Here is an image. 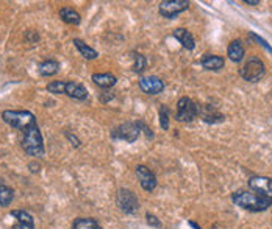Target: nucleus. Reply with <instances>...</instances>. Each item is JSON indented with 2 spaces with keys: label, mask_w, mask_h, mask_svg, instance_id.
<instances>
[{
  "label": "nucleus",
  "mask_w": 272,
  "mask_h": 229,
  "mask_svg": "<svg viewBox=\"0 0 272 229\" xmlns=\"http://www.w3.org/2000/svg\"><path fill=\"white\" fill-rule=\"evenodd\" d=\"M200 64L203 69H207V71H221L222 67H224V58L222 56H218V55H211V53H207L203 55L202 59H200Z\"/></svg>",
  "instance_id": "4468645a"
},
{
  "label": "nucleus",
  "mask_w": 272,
  "mask_h": 229,
  "mask_svg": "<svg viewBox=\"0 0 272 229\" xmlns=\"http://www.w3.org/2000/svg\"><path fill=\"white\" fill-rule=\"evenodd\" d=\"M136 176L139 179V184L141 187L144 189L145 192H152L155 191V187H157L158 181H157V176L153 175L152 170H149L145 165H138L136 167Z\"/></svg>",
  "instance_id": "9d476101"
},
{
  "label": "nucleus",
  "mask_w": 272,
  "mask_h": 229,
  "mask_svg": "<svg viewBox=\"0 0 272 229\" xmlns=\"http://www.w3.org/2000/svg\"><path fill=\"white\" fill-rule=\"evenodd\" d=\"M199 109L197 105L194 103L191 98L181 97L177 103V113H176V120L179 122H192L197 117Z\"/></svg>",
  "instance_id": "39448f33"
},
{
  "label": "nucleus",
  "mask_w": 272,
  "mask_h": 229,
  "mask_svg": "<svg viewBox=\"0 0 272 229\" xmlns=\"http://www.w3.org/2000/svg\"><path fill=\"white\" fill-rule=\"evenodd\" d=\"M72 44L79 48V52L82 53V56L83 58H86V59H95L97 56H99V53H97L92 47H90V45H86L82 39H74L72 41Z\"/></svg>",
  "instance_id": "aec40b11"
},
{
  "label": "nucleus",
  "mask_w": 272,
  "mask_h": 229,
  "mask_svg": "<svg viewBox=\"0 0 272 229\" xmlns=\"http://www.w3.org/2000/svg\"><path fill=\"white\" fill-rule=\"evenodd\" d=\"M189 8L188 0H164L160 3L158 11L163 17L166 19H176L180 13L186 11Z\"/></svg>",
  "instance_id": "0eeeda50"
},
{
  "label": "nucleus",
  "mask_w": 272,
  "mask_h": 229,
  "mask_svg": "<svg viewBox=\"0 0 272 229\" xmlns=\"http://www.w3.org/2000/svg\"><path fill=\"white\" fill-rule=\"evenodd\" d=\"M145 66H147V59H145V56L141 55V53H136V55H135V66H133V71H135L136 74H142L144 69H145Z\"/></svg>",
  "instance_id": "393cba45"
},
{
  "label": "nucleus",
  "mask_w": 272,
  "mask_h": 229,
  "mask_svg": "<svg viewBox=\"0 0 272 229\" xmlns=\"http://www.w3.org/2000/svg\"><path fill=\"white\" fill-rule=\"evenodd\" d=\"M233 203L236 206L246 209V211L250 212H261V211H266L269 206H272V200L269 198L263 196V195H258L254 191H238L233 193L231 196Z\"/></svg>",
  "instance_id": "f257e3e1"
},
{
  "label": "nucleus",
  "mask_w": 272,
  "mask_h": 229,
  "mask_svg": "<svg viewBox=\"0 0 272 229\" xmlns=\"http://www.w3.org/2000/svg\"><path fill=\"white\" fill-rule=\"evenodd\" d=\"M66 95H69L71 98H75V100H86L88 98V91L79 83L74 81H66Z\"/></svg>",
  "instance_id": "2eb2a0df"
},
{
  "label": "nucleus",
  "mask_w": 272,
  "mask_h": 229,
  "mask_svg": "<svg viewBox=\"0 0 272 229\" xmlns=\"http://www.w3.org/2000/svg\"><path fill=\"white\" fill-rule=\"evenodd\" d=\"M213 229H224V228H221L219 225H215V226H213Z\"/></svg>",
  "instance_id": "7c9ffc66"
},
{
  "label": "nucleus",
  "mask_w": 272,
  "mask_h": 229,
  "mask_svg": "<svg viewBox=\"0 0 272 229\" xmlns=\"http://www.w3.org/2000/svg\"><path fill=\"white\" fill-rule=\"evenodd\" d=\"M92 81L102 89H108V87H113L116 84L118 78H116L113 74H94Z\"/></svg>",
  "instance_id": "a211bd4d"
},
{
  "label": "nucleus",
  "mask_w": 272,
  "mask_h": 229,
  "mask_svg": "<svg viewBox=\"0 0 272 229\" xmlns=\"http://www.w3.org/2000/svg\"><path fill=\"white\" fill-rule=\"evenodd\" d=\"M13 198H14V192L11 187H8L5 184L0 186V206L2 207L9 206L13 201Z\"/></svg>",
  "instance_id": "5701e85b"
},
{
  "label": "nucleus",
  "mask_w": 272,
  "mask_h": 229,
  "mask_svg": "<svg viewBox=\"0 0 272 229\" xmlns=\"http://www.w3.org/2000/svg\"><path fill=\"white\" fill-rule=\"evenodd\" d=\"M265 72H266L265 63L261 61L260 58L252 56V58H249V61L244 64V67L241 69V76L244 78L246 81L257 83L265 76Z\"/></svg>",
  "instance_id": "20e7f679"
},
{
  "label": "nucleus",
  "mask_w": 272,
  "mask_h": 229,
  "mask_svg": "<svg viewBox=\"0 0 272 229\" xmlns=\"http://www.w3.org/2000/svg\"><path fill=\"white\" fill-rule=\"evenodd\" d=\"M11 217L14 218V229H35V220L33 217L27 211L21 209H14L11 211Z\"/></svg>",
  "instance_id": "f8f14e48"
},
{
  "label": "nucleus",
  "mask_w": 272,
  "mask_h": 229,
  "mask_svg": "<svg viewBox=\"0 0 272 229\" xmlns=\"http://www.w3.org/2000/svg\"><path fill=\"white\" fill-rule=\"evenodd\" d=\"M72 229H102L94 218H77L72 223Z\"/></svg>",
  "instance_id": "412c9836"
},
{
  "label": "nucleus",
  "mask_w": 272,
  "mask_h": 229,
  "mask_svg": "<svg viewBox=\"0 0 272 229\" xmlns=\"http://www.w3.org/2000/svg\"><path fill=\"white\" fill-rule=\"evenodd\" d=\"M249 189L272 200V179L268 176H252L249 179Z\"/></svg>",
  "instance_id": "1a4fd4ad"
},
{
  "label": "nucleus",
  "mask_w": 272,
  "mask_h": 229,
  "mask_svg": "<svg viewBox=\"0 0 272 229\" xmlns=\"http://www.w3.org/2000/svg\"><path fill=\"white\" fill-rule=\"evenodd\" d=\"M139 128H141L139 126V122L138 123H132V122L122 123L118 128H114V131L111 133V137L132 144V142H135L136 139L139 137V131H141Z\"/></svg>",
  "instance_id": "6e6552de"
},
{
  "label": "nucleus",
  "mask_w": 272,
  "mask_h": 229,
  "mask_svg": "<svg viewBox=\"0 0 272 229\" xmlns=\"http://www.w3.org/2000/svg\"><path fill=\"white\" fill-rule=\"evenodd\" d=\"M249 36H250V38H254V39H255V41H258V42H260V44H261V45H263V47H265V48H266V50H269V52H271V53H272V48H271V47H269V44H268V42H266V41H265V39H261V38H260V36H257V35H254V33H250V35H249Z\"/></svg>",
  "instance_id": "cd10ccee"
},
{
  "label": "nucleus",
  "mask_w": 272,
  "mask_h": 229,
  "mask_svg": "<svg viewBox=\"0 0 272 229\" xmlns=\"http://www.w3.org/2000/svg\"><path fill=\"white\" fill-rule=\"evenodd\" d=\"M58 71H60V64H58L56 61H53V59H48V61H44L41 66H40V74L43 76H52L55 75Z\"/></svg>",
  "instance_id": "4be33fe9"
},
{
  "label": "nucleus",
  "mask_w": 272,
  "mask_h": 229,
  "mask_svg": "<svg viewBox=\"0 0 272 229\" xmlns=\"http://www.w3.org/2000/svg\"><path fill=\"white\" fill-rule=\"evenodd\" d=\"M116 201L122 212L125 214H135L139 209V201L136 195L130 191V189H119L118 195H116Z\"/></svg>",
  "instance_id": "423d86ee"
},
{
  "label": "nucleus",
  "mask_w": 272,
  "mask_h": 229,
  "mask_svg": "<svg viewBox=\"0 0 272 229\" xmlns=\"http://www.w3.org/2000/svg\"><path fill=\"white\" fill-rule=\"evenodd\" d=\"M47 91L50 94H64L66 91V81H52L47 84Z\"/></svg>",
  "instance_id": "a878e982"
},
{
  "label": "nucleus",
  "mask_w": 272,
  "mask_h": 229,
  "mask_svg": "<svg viewBox=\"0 0 272 229\" xmlns=\"http://www.w3.org/2000/svg\"><path fill=\"white\" fill-rule=\"evenodd\" d=\"M66 136H67V139H69V141L72 142V145H75V147H80V141H79V139H77L75 136H72L71 133H66Z\"/></svg>",
  "instance_id": "c85d7f7f"
},
{
  "label": "nucleus",
  "mask_w": 272,
  "mask_h": 229,
  "mask_svg": "<svg viewBox=\"0 0 272 229\" xmlns=\"http://www.w3.org/2000/svg\"><path fill=\"white\" fill-rule=\"evenodd\" d=\"M199 109V114L202 115V120L207 122V123H221L226 120V117L222 115L218 109H215L210 105H202V106H197Z\"/></svg>",
  "instance_id": "ddd939ff"
},
{
  "label": "nucleus",
  "mask_w": 272,
  "mask_h": 229,
  "mask_svg": "<svg viewBox=\"0 0 272 229\" xmlns=\"http://www.w3.org/2000/svg\"><path fill=\"white\" fill-rule=\"evenodd\" d=\"M145 218H147V223L150 226H155V228H161V222L158 220V217L157 215H153V214H147L145 215Z\"/></svg>",
  "instance_id": "bb28decb"
},
{
  "label": "nucleus",
  "mask_w": 272,
  "mask_h": 229,
  "mask_svg": "<svg viewBox=\"0 0 272 229\" xmlns=\"http://www.w3.org/2000/svg\"><path fill=\"white\" fill-rule=\"evenodd\" d=\"M246 5H260V0H244Z\"/></svg>",
  "instance_id": "c756f323"
},
{
  "label": "nucleus",
  "mask_w": 272,
  "mask_h": 229,
  "mask_svg": "<svg viewBox=\"0 0 272 229\" xmlns=\"http://www.w3.org/2000/svg\"><path fill=\"white\" fill-rule=\"evenodd\" d=\"M22 148L28 156L33 157H43L45 150H44V139L40 131L38 125L28 126L24 129V139H22Z\"/></svg>",
  "instance_id": "f03ea898"
},
{
  "label": "nucleus",
  "mask_w": 272,
  "mask_h": 229,
  "mask_svg": "<svg viewBox=\"0 0 272 229\" xmlns=\"http://www.w3.org/2000/svg\"><path fill=\"white\" fill-rule=\"evenodd\" d=\"M227 55L233 63H241L242 61V58H244V47H242V42L239 41V39L230 42Z\"/></svg>",
  "instance_id": "f3484780"
},
{
  "label": "nucleus",
  "mask_w": 272,
  "mask_h": 229,
  "mask_svg": "<svg viewBox=\"0 0 272 229\" xmlns=\"http://www.w3.org/2000/svg\"><path fill=\"white\" fill-rule=\"evenodd\" d=\"M169 117H171V111L168 106H161L160 108V125L161 128L166 131V129H169Z\"/></svg>",
  "instance_id": "b1692460"
},
{
  "label": "nucleus",
  "mask_w": 272,
  "mask_h": 229,
  "mask_svg": "<svg viewBox=\"0 0 272 229\" xmlns=\"http://www.w3.org/2000/svg\"><path fill=\"white\" fill-rule=\"evenodd\" d=\"M3 122L13 128L27 129L28 126L36 125V117L30 111H3Z\"/></svg>",
  "instance_id": "7ed1b4c3"
},
{
  "label": "nucleus",
  "mask_w": 272,
  "mask_h": 229,
  "mask_svg": "<svg viewBox=\"0 0 272 229\" xmlns=\"http://www.w3.org/2000/svg\"><path fill=\"white\" fill-rule=\"evenodd\" d=\"M60 16H61V19L64 22H67V24H72V25H79L80 22H82V17H80V14L75 11V9H72V8H61L60 9Z\"/></svg>",
  "instance_id": "6ab92c4d"
},
{
  "label": "nucleus",
  "mask_w": 272,
  "mask_h": 229,
  "mask_svg": "<svg viewBox=\"0 0 272 229\" xmlns=\"http://www.w3.org/2000/svg\"><path fill=\"white\" fill-rule=\"evenodd\" d=\"M174 38L177 39V41L186 48V50H194V47H196V41H194L192 35L188 32V30L184 28H177L174 30Z\"/></svg>",
  "instance_id": "dca6fc26"
},
{
  "label": "nucleus",
  "mask_w": 272,
  "mask_h": 229,
  "mask_svg": "<svg viewBox=\"0 0 272 229\" xmlns=\"http://www.w3.org/2000/svg\"><path fill=\"white\" fill-rule=\"evenodd\" d=\"M139 87H141V91L144 94H149V95H158L163 92V89H164V83H163V79L158 78V76H142L139 79Z\"/></svg>",
  "instance_id": "9b49d317"
}]
</instances>
